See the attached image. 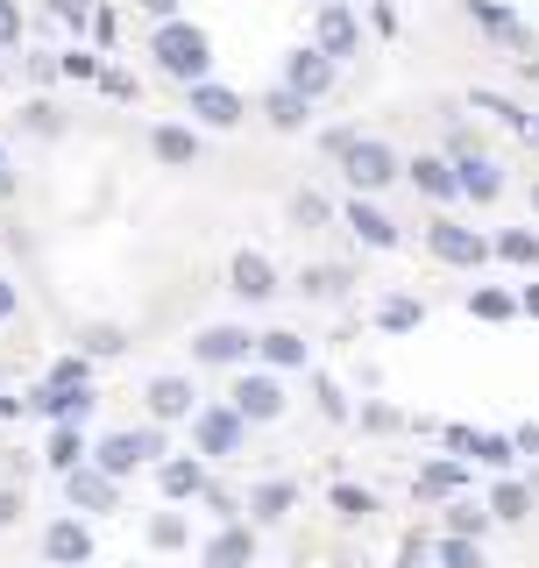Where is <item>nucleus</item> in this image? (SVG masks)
<instances>
[{"label": "nucleus", "instance_id": "f8f14e48", "mask_svg": "<svg viewBox=\"0 0 539 568\" xmlns=\"http://www.w3.org/2000/svg\"><path fill=\"white\" fill-rule=\"evenodd\" d=\"M235 413H242V419H277V413H284L277 369H263V377H242V384H235Z\"/></svg>", "mask_w": 539, "mask_h": 568}, {"label": "nucleus", "instance_id": "f704fd0d", "mask_svg": "<svg viewBox=\"0 0 539 568\" xmlns=\"http://www.w3.org/2000/svg\"><path fill=\"white\" fill-rule=\"evenodd\" d=\"M327 505L340 511V519H369V511H376V497H369L363 484H334V490H327Z\"/></svg>", "mask_w": 539, "mask_h": 568}, {"label": "nucleus", "instance_id": "f3484780", "mask_svg": "<svg viewBox=\"0 0 539 568\" xmlns=\"http://www.w3.org/2000/svg\"><path fill=\"white\" fill-rule=\"evenodd\" d=\"M405 178L426 192V200H461V178H455V164H447V156H411Z\"/></svg>", "mask_w": 539, "mask_h": 568}, {"label": "nucleus", "instance_id": "72a5a7b5", "mask_svg": "<svg viewBox=\"0 0 539 568\" xmlns=\"http://www.w3.org/2000/svg\"><path fill=\"white\" fill-rule=\"evenodd\" d=\"M469 313H476V320H511L518 298L505 292V284H482V292H469Z\"/></svg>", "mask_w": 539, "mask_h": 568}, {"label": "nucleus", "instance_id": "3c124183", "mask_svg": "<svg viewBox=\"0 0 539 568\" xmlns=\"http://www.w3.org/2000/svg\"><path fill=\"white\" fill-rule=\"evenodd\" d=\"M14 519H22V490L8 484V490H0V526H14Z\"/></svg>", "mask_w": 539, "mask_h": 568}, {"label": "nucleus", "instance_id": "de8ad7c7", "mask_svg": "<svg viewBox=\"0 0 539 568\" xmlns=\"http://www.w3.org/2000/svg\"><path fill=\"white\" fill-rule=\"evenodd\" d=\"M64 71H71V79H100V58H85V50H64Z\"/></svg>", "mask_w": 539, "mask_h": 568}, {"label": "nucleus", "instance_id": "39448f33", "mask_svg": "<svg viewBox=\"0 0 539 568\" xmlns=\"http://www.w3.org/2000/svg\"><path fill=\"white\" fill-rule=\"evenodd\" d=\"M43 561L50 568H93V526L85 519H50L43 526Z\"/></svg>", "mask_w": 539, "mask_h": 568}, {"label": "nucleus", "instance_id": "09e8293b", "mask_svg": "<svg viewBox=\"0 0 539 568\" xmlns=\"http://www.w3.org/2000/svg\"><path fill=\"white\" fill-rule=\"evenodd\" d=\"M363 426H369V434H390V426H398V413H390V405H363Z\"/></svg>", "mask_w": 539, "mask_h": 568}, {"label": "nucleus", "instance_id": "9d476101", "mask_svg": "<svg viewBox=\"0 0 539 568\" xmlns=\"http://www.w3.org/2000/svg\"><path fill=\"white\" fill-rule=\"evenodd\" d=\"M64 497H71V511H114L121 505V484L106 469H71L64 476Z\"/></svg>", "mask_w": 539, "mask_h": 568}, {"label": "nucleus", "instance_id": "423d86ee", "mask_svg": "<svg viewBox=\"0 0 539 568\" xmlns=\"http://www.w3.org/2000/svg\"><path fill=\"white\" fill-rule=\"evenodd\" d=\"M426 248H434L440 263H455V271H476V263L490 256V242H482L476 227H455V221H434V227H426Z\"/></svg>", "mask_w": 539, "mask_h": 568}, {"label": "nucleus", "instance_id": "49530a36", "mask_svg": "<svg viewBox=\"0 0 539 568\" xmlns=\"http://www.w3.org/2000/svg\"><path fill=\"white\" fill-rule=\"evenodd\" d=\"M100 93L106 100H135V79H129V71H100Z\"/></svg>", "mask_w": 539, "mask_h": 568}, {"label": "nucleus", "instance_id": "e433bc0d", "mask_svg": "<svg viewBox=\"0 0 539 568\" xmlns=\"http://www.w3.org/2000/svg\"><path fill=\"white\" fill-rule=\"evenodd\" d=\"M476 462H490V469H511V462H518V440H511V434H476Z\"/></svg>", "mask_w": 539, "mask_h": 568}, {"label": "nucleus", "instance_id": "aec40b11", "mask_svg": "<svg viewBox=\"0 0 539 568\" xmlns=\"http://www.w3.org/2000/svg\"><path fill=\"white\" fill-rule=\"evenodd\" d=\"M142 398H150V413H156V419H192V413H200L185 377H150V390H142Z\"/></svg>", "mask_w": 539, "mask_h": 568}, {"label": "nucleus", "instance_id": "a878e982", "mask_svg": "<svg viewBox=\"0 0 539 568\" xmlns=\"http://www.w3.org/2000/svg\"><path fill=\"white\" fill-rule=\"evenodd\" d=\"M292 505H298L292 484H256V497H248V519H256V526H277Z\"/></svg>", "mask_w": 539, "mask_h": 568}, {"label": "nucleus", "instance_id": "5fc2aeb1", "mask_svg": "<svg viewBox=\"0 0 539 568\" xmlns=\"http://www.w3.org/2000/svg\"><path fill=\"white\" fill-rule=\"evenodd\" d=\"M511 440H518V455H539V419H532V426H518Z\"/></svg>", "mask_w": 539, "mask_h": 568}, {"label": "nucleus", "instance_id": "2f4dec72", "mask_svg": "<svg viewBox=\"0 0 539 568\" xmlns=\"http://www.w3.org/2000/svg\"><path fill=\"white\" fill-rule=\"evenodd\" d=\"M185 540H192L185 511H156V519H150V547H156V555H177Z\"/></svg>", "mask_w": 539, "mask_h": 568}, {"label": "nucleus", "instance_id": "f03ea898", "mask_svg": "<svg viewBox=\"0 0 539 568\" xmlns=\"http://www.w3.org/2000/svg\"><path fill=\"white\" fill-rule=\"evenodd\" d=\"M334 164H340V178H348L355 200H376V192H384L390 178H405V164L390 156V142H369V135H355L348 150L334 156Z\"/></svg>", "mask_w": 539, "mask_h": 568}, {"label": "nucleus", "instance_id": "20e7f679", "mask_svg": "<svg viewBox=\"0 0 539 568\" xmlns=\"http://www.w3.org/2000/svg\"><path fill=\"white\" fill-rule=\"evenodd\" d=\"M242 434L248 419L235 405H206V413H192V440H200V455H242Z\"/></svg>", "mask_w": 539, "mask_h": 568}, {"label": "nucleus", "instance_id": "393cba45", "mask_svg": "<svg viewBox=\"0 0 539 568\" xmlns=\"http://www.w3.org/2000/svg\"><path fill=\"white\" fill-rule=\"evenodd\" d=\"M469 490V469L461 462H426L419 469V497H461Z\"/></svg>", "mask_w": 539, "mask_h": 568}, {"label": "nucleus", "instance_id": "0eeeda50", "mask_svg": "<svg viewBox=\"0 0 539 568\" xmlns=\"http://www.w3.org/2000/svg\"><path fill=\"white\" fill-rule=\"evenodd\" d=\"M22 405H29V413H35V419H50V426H79L85 413H93V390H64V384H35V390H29V398H22Z\"/></svg>", "mask_w": 539, "mask_h": 568}, {"label": "nucleus", "instance_id": "9b49d317", "mask_svg": "<svg viewBox=\"0 0 539 568\" xmlns=\"http://www.w3.org/2000/svg\"><path fill=\"white\" fill-rule=\"evenodd\" d=\"M192 355H200V363H213V369H227V363H242V355H256V334H242V327H206L200 342H192Z\"/></svg>", "mask_w": 539, "mask_h": 568}, {"label": "nucleus", "instance_id": "79ce46f5", "mask_svg": "<svg viewBox=\"0 0 539 568\" xmlns=\"http://www.w3.org/2000/svg\"><path fill=\"white\" fill-rule=\"evenodd\" d=\"M340 284H348V271H305V277H298V292L327 298V292H340Z\"/></svg>", "mask_w": 539, "mask_h": 568}, {"label": "nucleus", "instance_id": "6e6552de", "mask_svg": "<svg viewBox=\"0 0 539 568\" xmlns=\"http://www.w3.org/2000/svg\"><path fill=\"white\" fill-rule=\"evenodd\" d=\"M284 85H292L298 100H319V93H334V58L327 50H292V58H284Z\"/></svg>", "mask_w": 539, "mask_h": 568}, {"label": "nucleus", "instance_id": "c9c22d12", "mask_svg": "<svg viewBox=\"0 0 539 568\" xmlns=\"http://www.w3.org/2000/svg\"><path fill=\"white\" fill-rule=\"evenodd\" d=\"M43 384H64V390H93V363L85 355H64V363H50Z\"/></svg>", "mask_w": 539, "mask_h": 568}, {"label": "nucleus", "instance_id": "4be33fe9", "mask_svg": "<svg viewBox=\"0 0 539 568\" xmlns=\"http://www.w3.org/2000/svg\"><path fill=\"white\" fill-rule=\"evenodd\" d=\"M469 14H476V22H482V29H490V36H497V43H511V50H526V22H518V14H511V8H497V0H469Z\"/></svg>", "mask_w": 539, "mask_h": 568}, {"label": "nucleus", "instance_id": "864d4df0", "mask_svg": "<svg viewBox=\"0 0 539 568\" xmlns=\"http://www.w3.org/2000/svg\"><path fill=\"white\" fill-rule=\"evenodd\" d=\"M93 36H100V43H106V50H114V36H121V22H114V14H106V8H100V14H93Z\"/></svg>", "mask_w": 539, "mask_h": 568}, {"label": "nucleus", "instance_id": "ddd939ff", "mask_svg": "<svg viewBox=\"0 0 539 568\" xmlns=\"http://www.w3.org/2000/svg\"><path fill=\"white\" fill-rule=\"evenodd\" d=\"M192 114H200L206 129H235V121H242V93H235V85L200 79V85H192Z\"/></svg>", "mask_w": 539, "mask_h": 568}, {"label": "nucleus", "instance_id": "a211bd4d", "mask_svg": "<svg viewBox=\"0 0 539 568\" xmlns=\"http://www.w3.org/2000/svg\"><path fill=\"white\" fill-rule=\"evenodd\" d=\"M355 43H363V22L348 8H319V50L340 64V58H355Z\"/></svg>", "mask_w": 539, "mask_h": 568}, {"label": "nucleus", "instance_id": "7ed1b4c3", "mask_svg": "<svg viewBox=\"0 0 539 568\" xmlns=\"http://www.w3.org/2000/svg\"><path fill=\"white\" fill-rule=\"evenodd\" d=\"M156 455H171L156 426H142V434H106L100 448H93V469H106V476H114V484H121V476H129V469H142V462H156Z\"/></svg>", "mask_w": 539, "mask_h": 568}, {"label": "nucleus", "instance_id": "b1692460", "mask_svg": "<svg viewBox=\"0 0 539 568\" xmlns=\"http://www.w3.org/2000/svg\"><path fill=\"white\" fill-rule=\"evenodd\" d=\"M43 462H50L58 476L85 469V440H79V426H50V448H43Z\"/></svg>", "mask_w": 539, "mask_h": 568}, {"label": "nucleus", "instance_id": "4c0bfd02", "mask_svg": "<svg viewBox=\"0 0 539 568\" xmlns=\"http://www.w3.org/2000/svg\"><path fill=\"white\" fill-rule=\"evenodd\" d=\"M22 129H29V135H58V129H64V114H58L50 100H29V106H22Z\"/></svg>", "mask_w": 539, "mask_h": 568}, {"label": "nucleus", "instance_id": "f257e3e1", "mask_svg": "<svg viewBox=\"0 0 539 568\" xmlns=\"http://www.w3.org/2000/svg\"><path fill=\"white\" fill-rule=\"evenodd\" d=\"M150 58L164 64L171 79L200 85V79H206V64H213V43H206V29H192V22H156V43H150Z\"/></svg>", "mask_w": 539, "mask_h": 568}, {"label": "nucleus", "instance_id": "8fccbe9b", "mask_svg": "<svg viewBox=\"0 0 539 568\" xmlns=\"http://www.w3.org/2000/svg\"><path fill=\"white\" fill-rule=\"evenodd\" d=\"M447 448H455V455H476V426H447Z\"/></svg>", "mask_w": 539, "mask_h": 568}, {"label": "nucleus", "instance_id": "58836bf2", "mask_svg": "<svg viewBox=\"0 0 539 568\" xmlns=\"http://www.w3.org/2000/svg\"><path fill=\"white\" fill-rule=\"evenodd\" d=\"M292 221H298V227H327V221H334V206L319 200V192H298V200H292Z\"/></svg>", "mask_w": 539, "mask_h": 568}, {"label": "nucleus", "instance_id": "dca6fc26", "mask_svg": "<svg viewBox=\"0 0 539 568\" xmlns=\"http://www.w3.org/2000/svg\"><path fill=\"white\" fill-rule=\"evenodd\" d=\"M156 484H164L171 505H185V497H200V490L213 484V476H206V462H200V455H171L164 469H156Z\"/></svg>", "mask_w": 539, "mask_h": 568}, {"label": "nucleus", "instance_id": "473e14b6", "mask_svg": "<svg viewBox=\"0 0 539 568\" xmlns=\"http://www.w3.org/2000/svg\"><path fill=\"white\" fill-rule=\"evenodd\" d=\"M419 320H426L419 298H384V306H376V327H384V334H411Z\"/></svg>", "mask_w": 539, "mask_h": 568}, {"label": "nucleus", "instance_id": "2eb2a0df", "mask_svg": "<svg viewBox=\"0 0 539 568\" xmlns=\"http://www.w3.org/2000/svg\"><path fill=\"white\" fill-rule=\"evenodd\" d=\"M256 561V532H248L242 519L235 526H213V540H206V568H248Z\"/></svg>", "mask_w": 539, "mask_h": 568}, {"label": "nucleus", "instance_id": "4468645a", "mask_svg": "<svg viewBox=\"0 0 539 568\" xmlns=\"http://www.w3.org/2000/svg\"><path fill=\"white\" fill-rule=\"evenodd\" d=\"M227 284H235L242 298H270V292H277V263H270L263 248H242V256L227 263Z\"/></svg>", "mask_w": 539, "mask_h": 568}, {"label": "nucleus", "instance_id": "6e6d98bb", "mask_svg": "<svg viewBox=\"0 0 539 568\" xmlns=\"http://www.w3.org/2000/svg\"><path fill=\"white\" fill-rule=\"evenodd\" d=\"M142 8H150L156 22H177V0H142Z\"/></svg>", "mask_w": 539, "mask_h": 568}, {"label": "nucleus", "instance_id": "7c9ffc66", "mask_svg": "<svg viewBox=\"0 0 539 568\" xmlns=\"http://www.w3.org/2000/svg\"><path fill=\"white\" fill-rule=\"evenodd\" d=\"M434 561L440 568H490V561H482V540H455V532L434 540Z\"/></svg>", "mask_w": 539, "mask_h": 568}, {"label": "nucleus", "instance_id": "a18cd8bd", "mask_svg": "<svg viewBox=\"0 0 539 568\" xmlns=\"http://www.w3.org/2000/svg\"><path fill=\"white\" fill-rule=\"evenodd\" d=\"M121 348H129V342H121L114 327H93V334H85V355H121Z\"/></svg>", "mask_w": 539, "mask_h": 568}, {"label": "nucleus", "instance_id": "5701e85b", "mask_svg": "<svg viewBox=\"0 0 539 568\" xmlns=\"http://www.w3.org/2000/svg\"><path fill=\"white\" fill-rule=\"evenodd\" d=\"M497 519H490V505H469V497H447V532L455 540H482Z\"/></svg>", "mask_w": 539, "mask_h": 568}, {"label": "nucleus", "instance_id": "69168bd1", "mask_svg": "<svg viewBox=\"0 0 539 568\" xmlns=\"http://www.w3.org/2000/svg\"><path fill=\"white\" fill-rule=\"evenodd\" d=\"M200 568H206V561H200Z\"/></svg>", "mask_w": 539, "mask_h": 568}, {"label": "nucleus", "instance_id": "412c9836", "mask_svg": "<svg viewBox=\"0 0 539 568\" xmlns=\"http://www.w3.org/2000/svg\"><path fill=\"white\" fill-rule=\"evenodd\" d=\"M455 178H461V200H497V192H505V171H497L490 156H461Z\"/></svg>", "mask_w": 539, "mask_h": 568}, {"label": "nucleus", "instance_id": "c756f323", "mask_svg": "<svg viewBox=\"0 0 539 568\" xmlns=\"http://www.w3.org/2000/svg\"><path fill=\"white\" fill-rule=\"evenodd\" d=\"M156 156H164V164H192V156H200V135H192L185 121H164V129H156Z\"/></svg>", "mask_w": 539, "mask_h": 568}, {"label": "nucleus", "instance_id": "a19ab883", "mask_svg": "<svg viewBox=\"0 0 539 568\" xmlns=\"http://www.w3.org/2000/svg\"><path fill=\"white\" fill-rule=\"evenodd\" d=\"M313 398H319V413H327V419H348V398H340L334 377H313Z\"/></svg>", "mask_w": 539, "mask_h": 568}, {"label": "nucleus", "instance_id": "1a4fd4ad", "mask_svg": "<svg viewBox=\"0 0 539 568\" xmlns=\"http://www.w3.org/2000/svg\"><path fill=\"white\" fill-rule=\"evenodd\" d=\"M340 221L355 227V242H363V248H398V221H390L376 200H348V206H340Z\"/></svg>", "mask_w": 539, "mask_h": 568}, {"label": "nucleus", "instance_id": "ea45409f", "mask_svg": "<svg viewBox=\"0 0 539 568\" xmlns=\"http://www.w3.org/2000/svg\"><path fill=\"white\" fill-rule=\"evenodd\" d=\"M200 505H206V511H213L221 526H235V519H242V505H235V497H227L221 484H206V490H200Z\"/></svg>", "mask_w": 539, "mask_h": 568}, {"label": "nucleus", "instance_id": "0e129e2a", "mask_svg": "<svg viewBox=\"0 0 539 568\" xmlns=\"http://www.w3.org/2000/svg\"><path fill=\"white\" fill-rule=\"evenodd\" d=\"M532 79H539V64H532Z\"/></svg>", "mask_w": 539, "mask_h": 568}, {"label": "nucleus", "instance_id": "4d7b16f0", "mask_svg": "<svg viewBox=\"0 0 539 568\" xmlns=\"http://www.w3.org/2000/svg\"><path fill=\"white\" fill-rule=\"evenodd\" d=\"M518 313H532V320H539V284H526V292H518Z\"/></svg>", "mask_w": 539, "mask_h": 568}, {"label": "nucleus", "instance_id": "6ab92c4d", "mask_svg": "<svg viewBox=\"0 0 539 568\" xmlns=\"http://www.w3.org/2000/svg\"><path fill=\"white\" fill-rule=\"evenodd\" d=\"M256 355H263V369H305V334H292V327H270V334H256Z\"/></svg>", "mask_w": 539, "mask_h": 568}, {"label": "nucleus", "instance_id": "37998d69", "mask_svg": "<svg viewBox=\"0 0 539 568\" xmlns=\"http://www.w3.org/2000/svg\"><path fill=\"white\" fill-rule=\"evenodd\" d=\"M50 14H58V22H71V29H93L100 8H85V0H50Z\"/></svg>", "mask_w": 539, "mask_h": 568}, {"label": "nucleus", "instance_id": "052dcab7", "mask_svg": "<svg viewBox=\"0 0 539 568\" xmlns=\"http://www.w3.org/2000/svg\"><path fill=\"white\" fill-rule=\"evenodd\" d=\"M8 185H14V178H8V150H0V200H8Z\"/></svg>", "mask_w": 539, "mask_h": 568}, {"label": "nucleus", "instance_id": "603ef678", "mask_svg": "<svg viewBox=\"0 0 539 568\" xmlns=\"http://www.w3.org/2000/svg\"><path fill=\"white\" fill-rule=\"evenodd\" d=\"M426 555H434V540H405V547H398V561H405V568H419Z\"/></svg>", "mask_w": 539, "mask_h": 568}, {"label": "nucleus", "instance_id": "c85d7f7f", "mask_svg": "<svg viewBox=\"0 0 539 568\" xmlns=\"http://www.w3.org/2000/svg\"><path fill=\"white\" fill-rule=\"evenodd\" d=\"M263 114L277 121V129H305V114H313V100H298L292 85H270V100H263Z\"/></svg>", "mask_w": 539, "mask_h": 568}, {"label": "nucleus", "instance_id": "680f3d73", "mask_svg": "<svg viewBox=\"0 0 539 568\" xmlns=\"http://www.w3.org/2000/svg\"><path fill=\"white\" fill-rule=\"evenodd\" d=\"M319 8H340V0H319Z\"/></svg>", "mask_w": 539, "mask_h": 568}, {"label": "nucleus", "instance_id": "bf43d9fd", "mask_svg": "<svg viewBox=\"0 0 539 568\" xmlns=\"http://www.w3.org/2000/svg\"><path fill=\"white\" fill-rule=\"evenodd\" d=\"M14 413H29V405L22 398H0V419H14Z\"/></svg>", "mask_w": 539, "mask_h": 568}, {"label": "nucleus", "instance_id": "c03bdc74", "mask_svg": "<svg viewBox=\"0 0 539 568\" xmlns=\"http://www.w3.org/2000/svg\"><path fill=\"white\" fill-rule=\"evenodd\" d=\"M14 43H22V8L0 0V50H14Z\"/></svg>", "mask_w": 539, "mask_h": 568}, {"label": "nucleus", "instance_id": "bb28decb", "mask_svg": "<svg viewBox=\"0 0 539 568\" xmlns=\"http://www.w3.org/2000/svg\"><path fill=\"white\" fill-rule=\"evenodd\" d=\"M482 505H490V519H497V526H518V519L532 511V490H526V484H497L490 497H482Z\"/></svg>", "mask_w": 539, "mask_h": 568}, {"label": "nucleus", "instance_id": "e2e57ef3", "mask_svg": "<svg viewBox=\"0 0 539 568\" xmlns=\"http://www.w3.org/2000/svg\"><path fill=\"white\" fill-rule=\"evenodd\" d=\"M532 206H539V185H532Z\"/></svg>", "mask_w": 539, "mask_h": 568}, {"label": "nucleus", "instance_id": "13d9d810", "mask_svg": "<svg viewBox=\"0 0 539 568\" xmlns=\"http://www.w3.org/2000/svg\"><path fill=\"white\" fill-rule=\"evenodd\" d=\"M0 320H14V284L0 277Z\"/></svg>", "mask_w": 539, "mask_h": 568}, {"label": "nucleus", "instance_id": "cd10ccee", "mask_svg": "<svg viewBox=\"0 0 539 568\" xmlns=\"http://www.w3.org/2000/svg\"><path fill=\"white\" fill-rule=\"evenodd\" d=\"M490 256H505V263H518V271H532V263H539V235H532V227H505V235L490 242Z\"/></svg>", "mask_w": 539, "mask_h": 568}]
</instances>
